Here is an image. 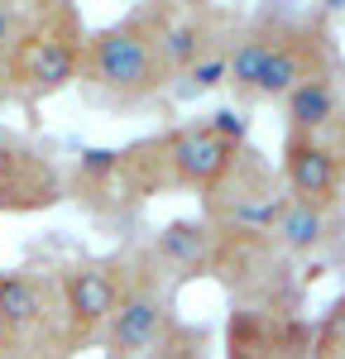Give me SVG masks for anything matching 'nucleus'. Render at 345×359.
Instances as JSON below:
<instances>
[{
    "label": "nucleus",
    "instance_id": "6ab92c4d",
    "mask_svg": "<svg viewBox=\"0 0 345 359\" xmlns=\"http://www.w3.org/2000/svg\"><path fill=\"white\" fill-rule=\"evenodd\" d=\"M34 5H20V0H0V101H5V67H10V53L25 34Z\"/></svg>",
    "mask_w": 345,
    "mask_h": 359
},
{
    "label": "nucleus",
    "instance_id": "4468645a",
    "mask_svg": "<svg viewBox=\"0 0 345 359\" xmlns=\"http://www.w3.org/2000/svg\"><path fill=\"white\" fill-rule=\"evenodd\" d=\"M341 225H345V201H297V196H288L269 235L292 264H307V259H321L341 240Z\"/></svg>",
    "mask_w": 345,
    "mask_h": 359
},
{
    "label": "nucleus",
    "instance_id": "f8f14e48",
    "mask_svg": "<svg viewBox=\"0 0 345 359\" xmlns=\"http://www.w3.org/2000/svg\"><path fill=\"white\" fill-rule=\"evenodd\" d=\"M278 177L297 201H345V115L321 135H283Z\"/></svg>",
    "mask_w": 345,
    "mask_h": 359
},
{
    "label": "nucleus",
    "instance_id": "1a4fd4ad",
    "mask_svg": "<svg viewBox=\"0 0 345 359\" xmlns=\"http://www.w3.org/2000/svg\"><path fill=\"white\" fill-rule=\"evenodd\" d=\"M125 273H130V245L111 249V254H77V259H67V264L53 269L62 316H67V331H72L77 350L101 340L115 302H120Z\"/></svg>",
    "mask_w": 345,
    "mask_h": 359
},
{
    "label": "nucleus",
    "instance_id": "20e7f679",
    "mask_svg": "<svg viewBox=\"0 0 345 359\" xmlns=\"http://www.w3.org/2000/svg\"><path fill=\"white\" fill-rule=\"evenodd\" d=\"M82 43H86V25L82 10L53 0V5H34L25 34L10 53L5 67V96L39 106L58 91L77 86V62H82Z\"/></svg>",
    "mask_w": 345,
    "mask_h": 359
},
{
    "label": "nucleus",
    "instance_id": "0eeeda50",
    "mask_svg": "<svg viewBox=\"0 0 345 359\" xmlns=\"http://www.w3.org/2000/svg\"><path fill=\"white\" fill-rule=\"evenodd\" d=\"M283 177L273 158H264L255 144H235L216 182L201 192V221L216 235H269L283 211Z\"/></svg>",
    "mask_w": 345,
    "mask_h": 359
},
{
    "label": "nucleus",
    "instance_id": "a211bd4d",
    "mask_svg": "<svg viewBox=\"0 0 345 359\" xmlns=\"http://www.w3.org/2000/svg\"><path fill=\"white\" fill-rule=\"evenodd\" d=\"M216 355V335H211V326H201V321H172L168 335L154 345V355L149 359H211Z\"/></svg>",
    "mask_w": 345,
    "mask_h": 359
},
{
    "label": "nucleus",
    "instance_id": "f3484780",
    "mask_svg": "<svg viewBox=\"0 0 345 359\" xmlns=\"http://www.w3.org/2000/svg\"><path fill=\"white\" fill-rule=\"evenodd\" d=\"M226 67H230V43H226V48H211L206 57H197V62H192V67L168 86V96H177V101L211 96V91H221V86H226Z\"/></svg>",
    "mask_w": 345,
    "mask_h": 359
},
{
    "label": "nucleus",
    "instance_id": "7ed1b4c3",
    "mask_svg": "<svg viewBox=\"0 0 345 359\" xmlns=\"http://www.w3.org/2000/svg\"><path fill=\"white\" fill-rule=\"evenodd\" d=\"M230 149L206 120H187V125H168L158 135H144L135 144L120 149V163L130 172L135 192L144 196H163V192H206L216 182V172L226 168Z\"/></svg>",
    "mask_w": 345,
    "mask_h": 359
},
{
    "label": "nucleus",
    "instance_id": "f03ea898",
    "mask_svg": "<svg viewBox=\"0 0 345 359\" xmlns=\"http://www.w3.org/2000/svg\"><path fill=\"white\" fill-rule=\"evenodd\" d=\"M331 15L336 5H321V10H307V5H269V53L259 62L255 82L245 86V96L235 101V111H255V106H273L283 101L292 86H302L316 72H331V67H345L341 43L331 34Z\"/></svg>",
    "mask_w": 345,
    "mask_h": 359
},
{
    "label": "nucleus",
    "instance_id": "39448f33",
    "mask_svg": "<svg viewBox=\"0 0 345 359\" xmlns=\"http://www.w3.org/2000/svg\"><path fill=\"white\" fill-rule=\"evenodd\" d=\"M0 359H77L53 269H0Z\"/></svg>",
    "mask_w": 345,
    "mask_h": 359
},
{
    "label": "nucleus",
    "instance_id": "dca6fc26",
    "mask_svg": "<svg viewBox=\"0 0 345 359\" xmlns=\"http://www.w3.org/2000/svg\"><path fill=\"white\" fill-rule=\"evenodd\" d=\"M226 355L230 359H273L269 355V311H240V306H230Z\"/></svg>",
    "mask_w": 345,
    "mask_h": 359
},
{
    "label": "nucleus",
    "instance_id": "f257e3e1",
    "mask_svg": "<svg viewBox=\"0 0 345 359\" xmlns=\"http://www.w3.org/2000/svg\"><path fill=\"white\" fill-rule=\"evenodd\" d=\"M163 20H168V0H140L120 20L86 29L82 62H77V86L86 101L106 111H135L168 91Z\"/></svg>",
    "mask_w": 345,
    "mask_h": 359
},
{
    "label": "nucleus",
    "instance_id": "6e6552de",
    "mask_svg": "<svg viewBox=\"0 0 345 359\" xmlns=\"http://www.w3.org/2000/svg\"><path fill=\"white\" fill-rule=\"evenodd\" d=\"M216 283L230 292L240 311H302V287L307 278L297 264L273 245V235H221L216 249Z\"/></svg>",
    "mask_w": 345,
    "mask_h": 359
},
{
    "label": "nucleus",
    "instance_id": "9b49d317",
    "mask_svg": "<svg viewBox=\"0 0 345 359\" xmlns=\"http://www.w3.org/2000/svg\"><path fill=\"white\" fill-rule=\"evenodd\" d=\"M62 206V163L48 144L0 125V216H39Z\"/></svg>",
    "mask_w": 345,
    "mask_h": 359
},
{
    "label": "nucleus",
    "instance_id": "2eb2a0df",
    "mask_svg": "<svg viewBox=\"0 0 345 359\" xmlns=\"http://www.w3.org/2000/svg\"><path fill=\"white\" fill-rule=\"evenodd\" d=\"M278 106H283V135H321L326 125H336L345 115V67L307 77Z\"/></svg>",
    "mask_w": 345,
    "mask_h": 359
},
{
    "label": "nucleus",
    "instance_id": "423d86ee",
    "mask_svg": "<svg viewBox=\"0 0 345 359\" xmlns=\"http://www.w3.org/2000/svg\"><path fill=\"white\" fill-rule=\"evenodd\" d=\"M177 283H172L144 240H130V273L120 287L111 321L101 331V359H149L154 345L168 335V326L177 321Z\"/></svg>",
    "mask_w": 345,
    "mask_h": 359
},
{
    "label": "nucleus",
    "instance_id": "9d476101",
    "mask_svg": "<svg viewBox=\"0 0 345 359\" xmlns=\"http://www.w3.org/2000/svg\"><path fill=\"white\" fill-rule=\"evenodd\" d=\"M62 201H77L101 230L130 235L144 211V196L135 192L130 172L120 163V149H77L72 168H62Z\"/></svg>",
    "mask_w": 345,
    "mask_h": 359
},
{
    "label": "nucleus",
    "instance_id": "ddd939ff",
    "mask_svg": "<svg viewBox=\"0 0 345 359\" xmlns=\"http://www.w3.org/2000/svg\"><path fill=\"white\" fill-rule=\"evenodd\" d=\"M154 264L182 287V283H201V278L216 273V249H221V235L201 216H172L168 225H158L154 240H144Z\"/></svg>",
    "mask_w": 345,
    "mask_h": 359
}]
</instances>
